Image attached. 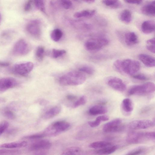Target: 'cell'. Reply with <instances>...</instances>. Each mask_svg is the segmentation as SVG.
Returning <instances> with one entry per match:
<instances>
[{
  "label": "cell",
  "mask_w": 155,
  "mask_h": 155,
  "mask_svg": "<svg viewBox=\"0 0 155 155\" xmlns=\"http://www.w3.org/2000/svg\"><path fill=\"white\" fill-rule=\"evenodd\" d=\"M113 67L119 73L132 76L139 70L140 65L139 61L127 58L116 60L114 63Z\"/></svg>",
  "instance_id": "6da1fadb"
},
{
  "label": "cell",
  "mask_w": 155,
  "mask_h": 155,
  "mask_svg": "<svg viewBox=\"0 0 155 155\" xmlns=\"http://www.w3.org/2000/svg\"><path fill=\"white\" fill-rule=\"evenodd\" d=\"M86 75L82 72L71 71L61 76L59 79L60 84L63 86H76L83 83L86 81Z\"/></svg>",
  "instance_id": "7a4b0ae2"
},
{
  "label": "cell",
  "mask_w": 155,
  "mask_h": 155,
  "mask_svg": "<svg viewBox=\"0 0 155 155\" xmlns=\"http://www.w3.org/2000/svg\"><path fill=\"white\" fill-rule=\"evenodd\" d=\"M154 132H139L132 131L128 133L127 141L130 144H138L155 139Z\"/></svg>",
  "instance_id": "3957f363"
},
{
  "label": "cell",
  "mask_w": 155,
  "mask_h": 155,
  "mask_svg": "<svg viewBox=\"0 0 155 155\" xmlns=\"http://www.w3.org/2000/svg\"><path fill=\"white\" fill-rule=\"evenodd\" d=\"M70 126V124L66 121H57L52 123L47 127L45 130L43 134L45 136H56L67 130Z\"/></svg>",
  "instance_id": "277c9868"
},
{
  "label": "cell",
  "mask_w": 155,
  "mask_h": 155,
  "mask_svg": "<svg viewBox=\"0 0 155 155\" xmlns=\"http://www.w3.org/2000/svg\"><path fill=\"white\" fill-rule=\"evenodd\" d=\"M154 83L148 82L140 85L131 86L127 91L129 95H143L153 93L155 91Z\"/></svg>",
  "instance_id": "5b68a950"
},
{
  "label": "cell",
  "mask_w": 155,
  "mask_h": 155,
  "mask_svg": "<svg viewBox=\"0 0 155 155\" xmlns=\"http://www.w3.org/2000/svg\"><path fill=\"white\" fill-rule=\"evenodd\" d=\"M108 40L104 37H98L90 38L86 41L84 46L86 49L89 51H98L107 45Z\"/></svg>",
  "instance_id": "8992f818"
},
{
  "label": "cell",
  "mask_w": 155,
  "mask_h": 155,
  "mask_svg": "<svg viewBox=\"0 0 155 155\" xmlns=\"http://www.w3.org/2000/svg\"><path fill=\"white\" fill-rule=\"evenodd\" d=\"M30 49V46L28 43L25 39H21L14 45L12 49V53L15 56H24L28 54Z\"/></svg>",
  "instance_id": "52a82bcc"
},
{
  "label": "cell",
  "mask_w": 155,
  "mask_h": 155,
  "mask_svg": "<svg viewBox=\"0 0 155 155\" xmlns=\"http://www.w3.org/2000/svg\"><path fill=\"white\" fill-rule=\"evenodd\" d=\"M124 128L122 120L120 118H117L104 124L103 127V130L106 133H115L121 131Z\"/></svg>",
  "instance_id": "ba28073f"
},
{
  "label": "cell",
  "mask_w": 155,
  "mask_h": 155,
  "mask_svg": "<svg viewBox=\"0 0 155 155\" xmlns=\"http://www.w3.org/2000/svg\"><path fill=\"white\" fill-rule=\"evenodd\" d=\"M33 63L31 62L17 64L12 68V71L14 74L20 75H25L28 74L33 69Z\"/></svg>",
  "instance_id": "9c48e42d"
},
{
  "label": "cell",
  "mask_w": 155,
  "mask_h": 155,
  "mask_svg": "<svg viewBox=\"0 0 155 155\" xmlns=\"http://www.w3.org/2000/svg\"><path fill=\"white\" fill-rule=\"evenodd\" d=\"M154 125V121L149 120H133L128 124V127L132 130L144 129Z\"/></svg>",
  "instance_id": "30bf717a"
},
{
  "label": "cell",
  "mask_w": 155,
  "mask_h": 155,
  "mask_svg": "<svg viewBox=\"0 0 155 155\" xmlns=\"http://www.w3.org/2000/svg\"><path fill=\"white\" fill-rule=\"evenodd\" d=\"M107 84L114 89L120 92H123L126 89V86L120 78L115 77H111L107 80Z\"/></svg>",
  "instance_id": "8fae6325"
},
{
  "label": "cell",
  "mask_w": 155,
  "mask_h": 155,
  "mask_svg": "<svg viewBox=\"0 0 155 155\" xmlns=\"http://www.w3.org/2000/svg\"><path fill=\"white\" fill-rule=\"evenodd\" d=\"M18 81L15 78L11 77L0 78V92L6 91L15 87Z\"/></svg>",
  "instance_id": "7c38bea8"
},
{
  "label": "cell",
  "mask_w": 155,
  "mask_h": 155,
  "mask_svg": "<svg viewBox=\"0 0 155 155\" xmlns=\"http://www.w3.org/2000/svg\"><path fill=\"white\" fill-rule=\"evenodd\" d=\"M51 146V144L49 141L41 140L32 143L30 146L29 150L32 151L46 150L49 149Z\"/></svg>",
  "instance_id": "4fadbf2b"
},
{
  "label": "cell",
  "mask_w": 155,
  "mask_h": 155,
  "mask_svg": "<svg viewBox=\"0 0 155 155\" xmlns=\"http://www.w3.org/2000/svg\"><path fill=\"white\" fill-rule=\"evenodd\" d=\"M26 29L28 33L32 35H39L41 33L39 21L37 20L31 21L27 25Z\"/></svg>",
  "instance_id": "5bb4252c"
},
{
  "label": "cell",
  "mask_w": 155,
  "mask_h": 155,
  "mask_svg": "<svg viewBox=\"0 0 155 155\" xmlns=\"http://www.w3.org/2000/svg\"><path fill=\"white\" fill-rule=\"evenodd\" d=\"M140 60L146 66L152 68L155 65V60L154 57L145 54H141L138 56Z\"/></svg>",
  "instance_id": "9a60e30c"
},
{
  "label": "cell",
  "mask_w": 155,
  "mask_h": 155,
  "mask_svg": "<svg viewBox=\"0 0 155 155\" xmlns=\"http://www.w3.org/2000/svg\"><path fill=\"white\" fill-rule=\"evenodd\" d=\"M142 13L146 15L154 17L155 15V1H153L143 6L141 8Z\"/></svg>",
  "instance_id": "2e32d148"
},
{
  "label": "cell",
  "mask_w": 155,
  "mask_h": 155,
  "mask_svg": "<svg viewBox=\"0 0 155 155\" xmlns=\"http://www.w3.org/2000/svg\"><path fill=\"white\" fill-rule=\"evenodd\" d=\"M121 108L124 114L126 115H130L134 108L132 101L129 98L124 99L121 103Z\"/></svg>",
  "instance_id": "e0dca14e"
},
{
  "label": "cell",
  "mask_w": 155,
  "mask_h": 155,
  "mask_svg": "<svg viewBox=\"0 0 155 155\" xmlns=\"http://www.w3.org/2000/svg\"><path fill=\"white\" fill-rule=\"evenodd\" d=\"M27 145L25 141L14 142L0 144V148L3 149H12L25 147Z\"/></svg>",
  "instance_id": "ac0fdd59"
},
{
  "label": "cell",
  "mask_w": 155,
  "mask_h": 155,
  "mask_svg": "<svg viewBox=\"0 0 155 155\" xmlns=\"http://www.w3.org/2000/svg\"><path fill=\"white\" fill-rule=\"evenodd\" d=\"M125 43L128 46H132L138 43V38L134 32H129L125 34L124 37Z\"/></svg>",
  "instance_id": "d6986e66"
},
{
  "label": "cell",
  "mask_w": 155,
  "mask_h": 155,
  "mask_svg": "<svg viewBox=\"0 0 155 155\" xmlns=\"http://www.w3.org/2000/svg\"><path fill=\"white\" fill-rule=\"evenodd\" d=\"M141 28L143 33L145 34H150L154 31L155 22L152 20L145 21L142 23Z\"/></svg>",
  "instance_id": "ffe728a7"
},
{
  "label": "cell",
  "mask_w": 155,
  "mask_h": 155,
  "mask_svg": "<svg viewBox=\"0 0 155 155\" xmlns=\"http://www.w3.org/2000/svg\"><path fill=\"white\" fill-rule=\"evenodd\" d=\"M108 110L105 106L101 105H95L90 108L88 113L91 115L95 116L103 114L107 112Z\"/></svg>",
  "instance_id": "44dd1931"
},
{
  "label": "cell",
  "mask_w": 155,
  "mask_h": 155,
  "mask_svg": "<svg viewBox=\"0 0 155 155\" xmlns=\"http://www.w3.org/2000/svg\"><path fill=\"white\" fill-rule=\"evenodd\" d=\"M61 108L59 106L53 107L46 111L43 116L45 119L51 118L58 114L61 111Z\"/></svg>",
  "instance_id": "7402d4cb"
},
{
  "label": "cell",
  "mask_w": 155,
  "mask_h": 155,
  "mask_svg": "<svg viewBox=\"0 0 155 155\" xmlns=\"http://www.w3.org/2000/svg\"><path fill=\"white\" fill-rule=\"evenodd\" d=\"M119 17V19L122 22L126 24H129L132 19L131 13L128 9H124L122 11Z\"/></svg>",
  "instance_id": "603a6c76"
},
{
  "label": "cell",
  "mask_w": 155,
  "mask_h": 155,
  "mask_svg": "<svg viewBox=\"0 0 155 155\" xmlns=\"http://www.w3.org/2000/svg\"><path fill=\"white\" fill-rule=\"evenodd\" d=\"M61 155H83V153L80 147H72L65 149Z\"/></svg>",
  "instance_id": "cb8c5ba5"
},
{
  "label": "cell",
  "mask_w": 155,
  "mask_h": 155,
  "mask_svg": "<svg viewBox=\"0 0 155 155\" xmlns=\"http://www.w3.org/2000/svg\"><path fill=\"white\" fill-rule=\"evenodd\" d=\"M95 10H85L77 12L74 14V16L77 18H89L93 16L95 13Z\"/></svg>",
  "instance_id": "d4e9b609"
},
{
  "label": "cell",
  "mask_w": 155,
  "mask_h": 155,
  "mask_svg": "<svg viewBox=\"0 0 155 155\" xmlns=\"http://www.w3.org/2000/svg\"><path fill=\"white\" fill-rule=\"evenodd\" d=\"M115 146H111L99 149L96 151L95 153L97 155H108L114 152L117 150Z\"/></svg>",
  "instance_id": "484cf974"
},
{
  "label": "cell",
  "mask_w": 155,
  "mask_h": 155,
  "mask_svg": "<svg viewBox=\"0 0 155 155\" xmlns=\"http://www.w3.org/2000/svg\"><path fill=\"white\" fill-rule=\"evenodd\" d=\"M109 119V117L107 115H101L97 117L95 120L89 121L88 123L92 127H96L98 126L101 122L107 120Z\"/></svg>",
  "instance_id": "4316f807"
},
{
  "label": "cell",
  "mask_w": 155,
  "mask_h": 155,
  "mask_svg": "<svg viewBox=\"0 0 155 155\" xmlns=\"http://www.w3.org/2000/svg\"><path fill=\"white\" fill-rule=\"evenodd\" d=\"M111 145H112V144L110 142L106 141H100L91 143L89 145V147L91 148L99 149L111 146Z\"/></svg>",
  "instance_id": "83f0119b"
},
{
  "label": "cell",
  "mask_w": 155,
  "mask_h": 155,
  "mask_svg": "<svg viewBox=\"0 0 155 155\" xmlns=\"http://www.w3.org/2000/svg\"><path fill=\"white\" fill-rule=\"evenodd\" d=\"M102 2L106 6L112 9H117L121 6V2L118 0H104Z\"/></svg>",
  "instance_id": "f1b7e54d"
},
{
  "label": "cell",
  "mask_w": 155,
  "mask_h": 155,
  "mask_svg": "<svg viewBox=\"0 0 155 155\" xmlns=\"http://www.w3.org/2000/svg\"><path fill=\"white\" fill-rule=\"evenodd\" d=\"M63 35L62 31L59 29H54L51 34V39L54 41H58L61 38Z\"/></svg>",
  "instance_id": "f546056e"
},
{
  "label": "cell",
  "mask_w": 155,
  "mask_h": 155,
  "mask_svg": "<svg viewBox=\"0 0 155 155\" xmlns=\"http://www.w3.org/2000/svg\"><path fill=\"white\" fill-rule=\"evenodd\" d=\"M71 24L74 27L79 29H88L91 27L89 25L82 21H74L71 22Z\"/></svg>",
  "instance_id": "4dcf8cb0"
},
{
  "label": "cell",
  "mask_w": 155,
  "mask_h": 155,
  "mask_svg": "<svg viewBox=\"0 0 155 155\" xmlns=\"http://www.w3.org/2000/svg\"><path fill=\"white\" fill-rule=\"evenodd\" d=\"M155 41L154 38L148 39L146 41L147 49L153 53H155Z\"/></svg>",
  "instance_id": "1f68e13d"
},
{
  "label": "cell",
  "mask_w": 155,
  "mask_h": 155,
  "mask_svg": "<svg viewBox=\"0 0 155 155\" xmlns=\"http://www.w3.org/2000/svg\"><path fill=\"white\" fill-rule=\"evenodd\" d=\"M79 70L82 73L88 74H92L94 71L93 68L88 65H85L79 68Z\"/></svg>",
  "instance_id": "d6a6232c"
},
{
  "label": "cell",
  "mask_w": 155,
  "mask_h": 155,
  "mask_svg": "<svg viewBox=\"0 0 155 155\" xmlns=\"http://www.w3.org/2000/svg\"><path fill=\"white\" fill-rule=\"evenodd\" d=\"M20 153V151L18 150H0V155H14L19 154Z\"/></svg>",
  "instance_id": "836d02e7"
},
{
  "label": "cell",
  "mask_w": 155,
  "mask_h": 155,
  "mask_svg": "<svg viewBox=\"0 0 155 155\" xmlns=\"http://www.w3.org/2000/svg\"><path fill=\"white\" fill-rule=\"evenodd\" d=\"M35 6L41 12L46 14L44 2L42 0H35L33 1Z\"/></svg>",
  "instance_id": "e575fe53"
},
{
  "label": "cell",
  "mask_w": 155,
  "mask_h": 155,
  "mask_svg": "<svg viewBox=\"0 0 155 155\" xmlns=\"http://www.w3.org/2000/svg\"><path fill=\"white\" fill-rule=\"evenodd\" d=\"M45 53V48L43 46L38 47L36 51V56L39 60H41L44 57Z\"/></svg>",
  "instance_id": "d590c367"
},
{
  "label": "cell",
  "mask_w": 155,
  "mask_h": 155,
  "mask_svg": "<svg viewBox=\"0 0 155 155\" xmlns=\"http://www.w3.org/2000/svg\"><path fill=\"white\" fill-rule=\"evenodd\" d=\"M66 53V51L64 50L53 49L52 50V56L53 58H56L61 56Z\"/></svg>",
  "instance_id": "8d00e7d4"
},
{
  "label": "cell",
  "mask_w": 155,
  "mask_h": 155,
  "mask_svg": "<svg viewBox=\"0 0 155 155\" xmlns=\"http://www.w3.org/2000/svg\"><path fill=\"white\" fill-rule=\"evenodd\" d=\"M86 101L87 99L86 97L84 96H82L75 102L73 105V107L74 108H76L84 105L86 103Z\"/></svg>",
  "instance_id": "74e56055"
},
{
  "label": "cell",
  "mask_w": 155,
  "mask_h": 155,
  "mask_svg": "<svg viewBox=\"0 0 155 155\" xmlns=\"http://www.w3.org/2000/svg\"><path fill=\"white\" fill-rule=\"evenodd\" d=\"M45 136V135L43 134H35L24 136L22 138V139L31 140H35L40 139Z\"/></svg>",
  "instance_id": "f35d334b"
},
{
  "label": "cell",
  "mask_w": 155,
  "mask_h": 155,
  "mask_svg": "<svg viewBox=\"0 0 155 155\" xmlns=\"http://www.w3.org/2000/svg\"><path fill=\"white\" fill-rule=\"evenodd\" d=\"M9 126V123L7 121L3 120L0 122V135L7 130Z\"/></svg>",
  "instance_id": "ab89813d"
},
{
  "label": "cell",
  "mask_w": 155,
  "mask_h": 155,
  "mask_svg": "<svg viewBox=\"0 0 155 155\" xmlns=\"http://www.w3.org/2000/svg\"><path fill=\"white\" fill-rule=\"evenodd\" d=\"M3 114L6 117L9 119H14L15 117L13 111L8 109L5 110L4 111Z\"/></svg>",
  "instance_id": "60d3db41"
},
{
  "label": "cell",
  "mask_w": 155,
  "mask_h": 155,
  "mask_svg": "<svg viewBox=\"0 0 155 155\" xmlns=\"http://www.w3.org/2000/svg\"><path fill=\"white\" fill-rule=\"evenodd\" d=\"M132 77L135 79L141 81H147L149 79L147 75L143 74H135L132 76Z\"/></svg>",
  "instance_id": "b9f144b4"
},
{
  "label": "cell",
  "mask_w": 155,
  "mask_h": 155,
  "mask_svg": "<svg viewBox=\"0 0 155 155\" xmlns=\"http://www.w3.org/2000/svg\"><path fill=\"white\" fill-rule=\"evenodd\" d=\"M60 2L61 6L65 9H69L72 5V2L70 0H63L60 1Z\"/></svg>",
  "instance_id": "7bdbcfd3"
},
{
  "label": "cell",
  "mask_w": 155,
  "mask_h": 155,
  "mask_svg": "<svg viewBox=\"0 0 155 155\" xmlns=\"http://www.w3.org/2000/svg\"><path fill=\"white\" fill-rule=\"evenodd\" d=\"M143 150L141 148H137L131 150L125 155H140L143 151Z\"/></svg>",
  "instance_id": "ee69618b"
},
{
  "label": "cell",
  "mask_w": 155,
  "mask_h": 155,
  "mask_svg": "<svg viewBox=\"0 0 155 155\" xmlns=\"http://www.w3.org/2000/svg\"><path fill=\"white\" fill-rule=\"evenodd\" d=\"M33 1L32 0H28L25 3L24 6V10L26 12L30 11L32 8Z\"/></svg>",
  "instance_id": "f6af8a7d"
},
{
  "label": "cell",
  "mask_w": 155,
  "mask_h": 155,
  "mask_svg": "<svg viewBox=\"0 0 155 155\" xmlns=\"http://www.w3.org/2000/svg\"><path fill=\"white\" fill-rule=\"evenodd\" d=\"M16 129L12 128L8 130L6 133V136L7 137H12L15 135L17 132Z\"/></svg>",
  "instance_id": "bcb514c9"
},
{
  "label": "cell",
  "mask_w": 155,
  "mask_h": 155,
  "mask_svg": "<svg viewBox=\"0 0 155 155\" xmlns=\"http://www.w3.org/2000/svg\"><path fill=\"white\" fill-rule=\"evenodd\" d=\"M124 1L127 3L138 5L141 4L142 2V1L141 0H125Z\"/></svg>",
  "instance_id": "7dc6e473"
},
{
  "label": "cell",
  "mask_w": 155,
  "mask_h": 155,
  "mask_svg": "<svg viewBox=\"0 0 155 155\" xmlns=\"http://www.w3.org/2000/svg\"><path fill=\"white\" fill-rule=\"evenodd\" d=\"M66 98L68 100L72 101L76 99V97L74 95L69 94L66 96Z\"/></svg>",
  "instance_id": "c3c4849f"
},
{
  "label": "cell",
  "mask_w": 155,
  "mask_h": 155,
  "mask_svg": "<svg viewBox=\"0 0 155 155\" xmlns=\"http://www.w3.org/2000/svg\"><path fill=\"white\" fill-rule=\"evenodd\" d=\"M10 63L7 62L0 61V67H5L9 65Z\"/></svg>",
  "instance_id": "681fc988"
},
{
  "label": "cell",
  "mask_w": 155,
  "mask_h": 155,
  "mask_svg": "<svg viewBox=\"0 0 155 155\" xmlns=\"http://www.w3.org/2000/svg\"><path fill=\"white\" fill-rule=\"evenodd\" d=\"M84 2H85L87 3H92L95 2V0H85L84 1Z\"/></svg>",
  "instance_id": "f907efd6"
},
{
  "label": "cell",
  "mask_w": 155,
  "mask_h": 155,
  "mask_svg": "<svg viewBox=\"0 0 155 155\" xmlns=\"http://www.w3.org/2000/svg\"><path fill=\"white\" fill-rule=\"evenodd\" d=\"M1 14L0 13V21H1Z\"/></svg>",
  "instance_id": "816d5d0a"
},
{
  "label": "cell",
  "mask_w": 155,
  "mask_h": 155,
  "mask_svg": "<svg viewBox=\"0 0 155 155\" xmlns=\"http://www.w3.org/2000/svg\"><path fill=\"white\" fill-rule=\"evenodd\" d=\"M2 101V100L1 99H0V101Z\"/></svg>",
  "instance_id": "f5cc1de1"
}]
</instances>
